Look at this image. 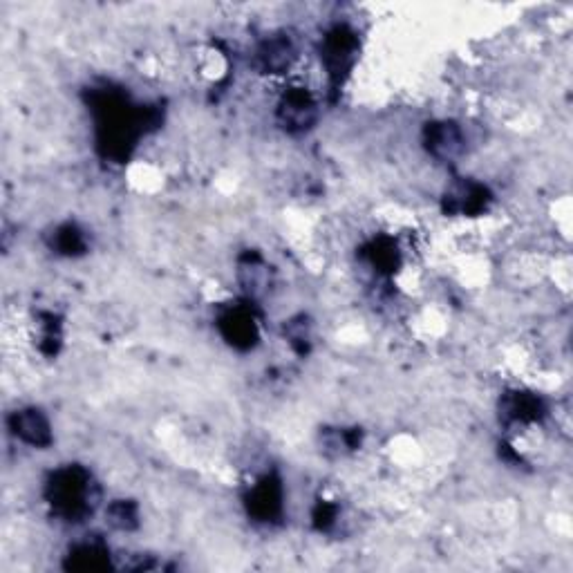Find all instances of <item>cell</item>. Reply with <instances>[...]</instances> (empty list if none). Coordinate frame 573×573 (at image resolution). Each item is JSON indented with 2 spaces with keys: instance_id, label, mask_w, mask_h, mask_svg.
<instances>
[{
  "instance_id": "cell-1",
  "label": "cell",
  "mask_w": 573,
  "mask_h": 573,
  "mask_svg": "<svg viewBox=\"0 0 573 573\" xmlns=\"http://www.w3.org/2000/svg\"><path fill=\"white\" fill-rule=\"evenodd\" d=\"M92 112H95L97 144L106 157H128L139 135L146 130L144 106H135L126 95L106 88L92 95Z\"/></svg>"
},
{
  "instance_id": "cell-2",
  "label": "cell",
  "mask_w": 573,
  "mask_h": 573,
  "mask_svg": "<svg viewBox=\"0 0 573 573\" xmlns=\"http://www.w3.org/2000/svg\"><path fill=\"white\" fill-rule=\"evenodd\" d=\"M45 500L65 522H83L95 513L97 491L92 475L81 466H61L45 482Z\"/></svg>"
},
{
  "instance_id": "cell-3",
  "label": "cell",
  "mask_w": 573,
  "mask_h": 573,
  "mask_svg": "<svg viewBox=\"0 0 573 573\" xmlns=\"http://www.w3.org/2000/svg\"><path fill=\"white\" fill-rule=\"evenodd\" d=\"M356 54H359V41H356V34L347 30V27L338 25L325 36L321 61L332 83H341L345 74H350Z\"/></svg>"
},
{
  "instance_id": "cell-4",
  "label": "cell",
  "mask_w": 573,
  "mask_h": 573,
  "mask_svg": "<svg viewBox=\"0 0 573 573\" xmlns=\"http://www.w3.org/2000/svg\"><path fill=\"white\" fill-rule=\"evenodd\" d=\"M244 504H247V511L256 522H278L285 509L283 484H280L276 475H262L258 482L249 488Z\"/></svg>"
},
{
  "instance_id": "cell-5",
  "label": "cell",
  "mask_w": 573,
  "mask_h": 573,
  "mask_svg": "<svg viewBox=\"0 0 573 573\" xmlns=\"http://www.w3.org/2000/svg\"><path fill=\"white\" fill-rule=\"evenodd\" d=\"M276 115L278 124L283 126L287 133H307V130L316 124L318 117L316 99L307 88H291L289 92H285L283 99H280Z\"/></svg>"
},
{
  "instance_id": "cell-6",
  "label": "cell",
  "mask_w": 573,
  "mask_h": 573,
  "mask_svg": "<svg viewBox=\"0 0 573 573\" xmlns=\"http://www.w3.org/2000/svg\"><path fill=\"white\" fill-rule=\"evenodd\" d=\"M9 432L32 448H48L52 444V424L39 408H23L9 415Z\"/></svg>"
},
{
  "instance_id": "cell-7",
  "label": "cell",
  "mask_w": 573,
  "mask_h": 573,
  "mask_svg": "<svg viewBox=\"0 0 573 573\" xmlns=\"http://www.w3.org/2000/svg\"><path fill=\"white\" fill-rule=\"evenodd\" d=\"M218 325L224 341L233 347H238V350H249V347L258 343V323L249 309L244 307L229 309V312H224L220 316Z\"/></svg>"
},
{
  "instance_id": "cell-8",
  "label": "cell",
  "mask_w": 573,
  "mask_h": 573,
  "mask_svg": "<svg viewBox=\"0 0 573 573\" xmlns=\"http://www.w3.org/2000/svg\"><path fill=\"white\" fill-rule=\"evenodd\" d=\"M426 146L428 153L437 159H455L462 155L464 150V135L459 126L450 124V121H441V124H432L426 128Z\"/></svg>"
},
{
  "instance_id": "cell-9",
  "label": "cell",
  "mask_w": 573,
  "mask_h": 573,
  "mask_svg": "<svg viewBox=\"0 0 573 573\" xmlns=\"http://www.w3.org/2000/svg\"><path fill=\"white\" fill-rule=\"evenodd\" d=\"M65 560H68V569L74 571H101L110 567V549L106 542L88 538L74 544Z\"/></svg>"
},
{
  "instance_id": "cell-10",
  "label": "cell",
  "mask_w": 573,
  "mask_h": 573,
  "mask_svg": "<svg viewBox=\"0 0 573 573\" xmlns=\"http://www.w3.org/2000/svg\"><path fill=\"white\" fill-rule=\"evenodd\" d=\"M491 197L482 184L475 182H462L457 184L453 191H448L446 195V209L448 213H459V215H477L486 209V204Z\"/></svg>"
},
{
  "instance_id": "cell-11",
  "label": "cell",
  "mask_w": 573,
  "mask_h": 573,
  "mask_svg": "<svg viewBox=\"0 0 573 573\" xmlns=\"http://www.w3.org/2000/svg\"><path fill=\"white\" fill-rule=\"evenodd\" d=\"M544 415L542 401L531 392H511L502 403L506 424H533Z\"/></svg>"
},
{
  "instance_id": "cell-12",
  "label": "cell",
  "mask_w": 573,
  "mask_h": 573,
  "mask_svg": "<svg viewBox=\"0 0 573 573\" xmlns=\"http://www.w3.org/2000/svg\"><path fill=\"white\" fill-rule=\"evenodd\" d=\"M294 45H291L289 39L285 36H276V39H269L260 45L258 50V65L265 72L274 74V72H283L285 68L291 65V59H294Z\"/></svg>"
},
{
  "instance_id": "cell-13",
  "label": "cell",
  "mask_w": 573,
  "mask_h": 573,
  "mask_svg": "<svg viewBox=\"0 0 573 573\" xmlns=\"http://www.w3.org/2000/svg\"><path fill=\"white\" fill-rule=\"evenodd\" d=\"M52 249L56 253H61V256H79L88 249V240H86V233H83L77 224H63L54 231L52 236Z\"/></svg>"
},
{
  "instance_id": "cell-14",
  "label": "cell",
  "mask_w": 573,
  "mask_h": 573,
  "mask_svg": "<svg viewBox=\"0 0 573 573\" xmlns=\"http://www.w3.org/2000/svg\"><path fill=\"white\" fill-rule=\"evenodd\" d=\"M106 518L119 531H133L135 526L139 524L137 506L133 502H126V500L112 502L106 511Z\"/></svg>"
}]
</instances>
